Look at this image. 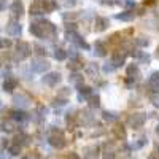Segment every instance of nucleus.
<instances>
[{"instance_id":"f257e3e1","label":"nucleus","mask_w":159,"mask_h":159,"mask_svg":"<svg viewBox=\"0 0 159 159\" xmlns=\"http://www.w3.org/2000/svg\"><path fill=\"white\" fill-rule=\"evenodd\" d=\"M48 143L51 145L52 148H57V150H62L65 147V139H64V134H62V130L59 129H54L52 130V134L48 137Z\"/></svg>"},{"instance_id":"f03ea898","label":"nucleus","mask_w":159,"mask_h":159,"mask_svg":"<svg viewBox=\"0 0 159 159\" xmlns=\"http://www.w3.org/2000/svg\"><path fill=\"white\" fill-rule=\"evenodd\" d=\"M30 56V45L25 42H19L16 45V61H24L25 57Z\"/></svg>"},{"instance_id":"7ed1b4c3","label":"nucleus","mask_w":159,"mask_h":159,"mask_svg":"<svg viewBox=\"0 0 159 159\" xmlns=\"http://www.w3.org/2000/svg\"><path fill=\"white\" fill-rule=\"evenodd\" d=\"M30 69H32L34 72H37V73H43V72H46V70L49 69V62H48L45 57H37V59L32 61Z\"/></svg>"},{"instance_id":"20e7f679","label":"nucleus","mask_w":159,"mask_h":159,"mask_svg":"<svg viewBox=\"0 0 159 159\" xmlns=\"http://www.w3.org/2000/svg\"><path fill=\"white\" fill-rule=\"evenodd\" d=\"M143 123H145V116H143V115H139V113L130 115V116L127 118V124H129L132 129H140V127L143 126Z\"/></svg>"},{"instance_id":"39448f33","label":"nucleus","mask_w":159,"mask_h":159,"mask_svg":"<svg viewBox=\"0 0 159 159\" xmlns=\"http://www.w3.org/2000/svg\"><path fill=\"white\" fill-rule=\"evenodd\" d=\"M59 81H61V73L59 72H49V73H46L43 76V83L46 86H51V88L56 86Z\"/></svg>"},{"instance_id":"423d86ee","label":"nucleus","mask_w":159,"mask_h":159,"mask_svg":"<svg viewBox=\"0 0 159 159\" xmlns=\"http://www.w3.org/2000/svg\"><path fill=\"white\" fill-rule=\"evenodd\" d=\"M21 32H22V25H21L18 21H10V22L7 24V34H8V35L18 37V35H21Z\"/></svg>"},{"instance_id":"0eeeda50","label":"nucleus","mask_w":159,"mask_h":159,"mask_svg":"<svg viewBox=\"0 0 159 159\" xmlns=\"http://www.w3.org/2000/svg\"><path fill=\"white\" fill-rule=\"evenodd\" d=\"M10 11L13 13V16H16V18L22 16L24 15V5H22L21 0H13V3L10 7Z\"/></svg>"},{"instance_id":"6e6552de","label":"nucleus","mask_w":159,"mask_h":159,"mask_svg":"<svg viewBox=\"0 0 159 159\" xmlns=\"http://www.w3.org/2000/svg\"><path fill=\"white\" fill-rule=\"evenodd\" d=\"M13 102H15L16 107L19 108H27L29 107V97L27 96H24V94H19V96H15V99H13Z\"/></svg>"},{"instance_id":"1a4fd4ad","label":"nucleus","mask_w":159,"mask_h":159,"mask_svg":"<svg viewBox=\"0 0 159 159\" xmlns=\"http://www.w3.org/2000/svg\"><path fill=\"white\" fill-rule=\"evenodd\" d=\"M83 156H84V159H97L99 148L97 147H84L83 148Z\"/></svg>"},{"instance_id":"9d476101","label":"nucleus","mask_w":159,"mask_h":159,"mask_svg":"<svg viewBox=\"0 0 159 159\" xmlns=\"http://www.w3.org/2000/svg\"><path fill=\"white\" fill-rule=\"evenodd\" d=\"M124 57H126V52H121V51H116L113 57H111V64H113V67H119V65H123L124 64Z\"/></svg>"},{"instance_id":"9b49d317","label":"nucleus","mask_w":159,"mask_h":159,"mask_svg":"<svg viewBox=\"0 0 159 159\" xmlns=\"http://www.w3.org/2000/svg\"><path fill=\"white\" fill-rule=\"evenodd\" d=\"M30 34L35 35L37 38H43V30H42V25H40L38 22H32L30 24V27H29Z\"/></svg>"},{"instance_id":"f8f14e48","label":"nucleus","mask_w":159,"mask_h":159,"mask_svg":"<svg viewBox=\"0 0 159 159\" xmlns=\"http://www.w3.org/2000/svg\"><path fill=\"white\" fill-rule=\"evenodd\" d=\"M107 25H108V19L107 18H96V30L97 32H102L107 29Z\"/></svg>"},{"instance_id":"ddd939ff","label":"nucleus","mask_w":159,"mask_h":159,"mask_svg":"<svg viewBox=\"0 0 159 159\" xmlns=\"http://www.w3.org/2000/svg\"><path fill=\"white\" fill-rule=\"evenodd\" d=\"M127 76L130 80H135L137 76H140V70H139V67H137L135 64H132V65H129V67H127Z\"/></svg>"},{"instance_id":"4468645a","label":"nucleus","mask_w":159,"mask_h":159,"mask_svg":"<svg viewBox=\"0 0 159 159\" xmlns=\"http://www.w3.org/2000/svg\"><path fill=\"white\" fill-rule=\"evenodd\" d=\"M116 19H119V21H132V19H134V13H132V11L119 13V15H116Z\"/></svg>"},{"instance_id":"2eb2a0df","label":"nucleus","mask_w":159,"mask_h":159,"mask_svg":"<svg viewBox=\"0 0 159 159\" xmlns=\"http://www.w3.org/2000/svg\"><path fill=\"white\" fill-rule=\"evenodd\" d=\"M86 73H88L89 76H92V78H96L97 73H99V67H97L96 64H89L88 67H86Z\"/></svg>"},{"instance_id":"dca6fc26","label":"nucleus","mask_w":159,"mask_h":159,"mask_svg":"<svg viewBox=\"0 0 159 159\" xmlns=\"http://www.w3.org/2000/svg\"><path fill=\"white\" fill-rule=\"evenodd\" d=\"M16 84H18V81H16V80H7V81L3 83V91H7V92H11L13 89L16 88Z\"/></svg>"},{"instance_id":"f3484780","label":"nucleus","mask_w":159,"mask_h":159,"mask_svg":"<svg viewBox=\"0 0 159 159\" xmlns=\"http://www.w3.org/2000/svg\"><path fill=\"white\" fill-rule=\"evenodd\" d=\"M52 56H54V59H57V61H64L65 57H67V52H65L64 49H61V48H56L54 52H52Z\"/></svg>"},{"instance_id":"a211bd4d","label":"nucleus","mask_w":159,"mask_h":159,"mask_svg":"<svg viewBox=\"0 0 159 159\" xmlns=\"http://www.w3.org/2000/svg\"><path fill=\"white\" fill-rule=\"evenodd\" d=\"M11 119H15V121H24V119H27V115L24 111H13L11 113Z\"/></svg>"},{"instance_id":"6ab92c4d","label":"nucleus","mask_w":159,"mask_h":159,"mask_svg":"<svg viewBox=\"0 0 159 159\" xmlns=\"http://www.w3.org/2000/svg\"><path fill=\"white\" fill-rule=\"evenodd\" d=\"M94 54L96 56H105V46L102 42H97L96 46H94Z\"/></svg>"},{"instance_id":"aec40b11","label":"nucleus","mask_w":159,"mask_h":159,"mask_svg":"<svg viewBox=\"0 0 159 159\" xmlns=\"http://www.w3.org/2000/svg\"><path fill=\"white\" fill-rule=\"evenodd\" d=\"M103 119L108 121V123H111V121H116L118 119V115L113 113V111H103Z\"/></svg>"},{"instance_id":"412c9836","label":"nucleus","mask_w":159,"mask_h":159,"mask_svg":"<svg viewBox=\"0 0 159 159\" xmlns=\"http://www.w3.org/2000/svg\"><path fill=\"white\" fill-rule=\"evenodd\" d=\"M113 132H115V135H116L118 139H126V130H124V127H123V126L115 127V129H113Z\"/></svg>"},{"instance_id":"4be33fe9","label":"nucleus","mask_w":159,"mask_h":159,"mask_svg":"<svg viewBox=\"0 0 159 159\" xmlns=\"http://www.w3.org/2000/svg\"><path fill=\"white\" fill-rule=\"evenodd\" d=\"M78 89H80V94H83V96H91L92 94V91L89 86H83V84H78Z\"/></svg>"},{"instance_id":"5701e85b","label":"nucleus","mask_w":159,"mask_h":159,"mask_svg":"<svg viewBox=\"0 0 159 159\" xmlns=\"http://www.w3.org/2000/svg\"><path fill=\"white\" fill-rule=\"evenodd\" d=\"M70 81H72V83H75V84H80V83L83 81V76L80 75V73H76V72H75V73H72V75H70Z\"/></svg>"},{"instance_id":"b1692460","label":"nucleus","mask_w":159,"mask_h":159,"mask_svg":"<svg viewBox=\"0 0 159 159\" xmlns=\"http://www.w3.org/2000/svg\"><path fill=\"white\" fill-rule=\"evenodd\" d=\"M135 43H137L139 46L145 48V46H148V45H150V40H148V38H145V37H139V38L135 40Z\"/></svg>"},{"instance_id":"393cba45","label":"nucleus","mask_w":159,"mask_h":159,"mask_svg":"<svg viewBox=\"0 0 159 159\" xmlns=\"http://www.w3.org/2000/svg\"><path fill=\"white\" fill-rule=\"evenodd\" d=\"M2 130H5V132H13V130H15V126H13L10 121H8V123L3 121V123H2Z\"/></svg>"},{"instance_id":"a878e982","label":"nucleus","mask_w":159,"mask_h":159,"mask_svg":"<svg viewBox=\"0 0 159 159\" xmlns=\"http://www.w3.org/2000/svg\"><path fill=\"white\" fill-rule=\"evenodd\" d=\"M89 105H91V107H99V105H100V99H99V96H92L91 99H89Z\"/></svg>"},{"instance_id":"bb28decb","label":"nucleus","mask_w":159,"mask_h":159,"mask_svg":"<svg viewBox=\"0 0 159 159\" xmlns=\"http://www.w3.org/2000/svg\"><path fill=\"white\" fill-rule=\"evenodd\" d=\"M148 81H150V84H159V72H154L151 76H150V80H148Z\"/></svg>"},{"instance_id":"cd10ccee","label":"nucleus","mask_w":159,"mask_h":159,"mask_svg":"<svg viewBox=\"0 0 159 159\" xmlns=\"http://www.w3.org/2000/svg\"><path fill=\"white\" fill-rule=\"evenodd\" d=\"M10 153L13 156H18L21 153V147H19V145H13V147H10Z\"/></svg>"},{"instance_id":"c85d7f7f","label":"nucleus","mask_w":159,"mask_h":159,"mask_svg":"<svg viewBox=\"0 0 159 159\" xmlns=\"http://www.w3.org/2000/svg\"><path fill=\"white\" fill-rule=\"evenodd\" d=\"M145 143H147V137H140V139H139V142H135V143H134V148H142Z\"/></svg>"},{"instance_id":"c756f323","label":"nucleus","mask_w":159,"mask_h":159,"mask_svg":"<svg viewBox=\"0 0 159 159\" xmlns=\"http://www.w3.org/2000/svg\"><path fill=\"white\" fill-rule=\"evenodd\" d=\"M102 70H103L105 73H111V72H115V67H113V64L110 62V64H105Z\"/></svg>"},{"instance_id":"7c9ffc66","label":"nucleus","mask_w":159,"mask_h":159,"mask_svg":"<svg viewBox=\"0 0 159 159\" xmlns=\"http://www.w3.org/2000/svg\"><path fill=\"white\" fill-rule=\"evenodd\" d=\"M8 46H11V42H10V40L0 38V49H2V48H8Z\"/></svg>"},{"instance_id":"2f4dec72","label":"nucleus","mask_w":159,"mask_h":159,"mask_svg":"<svg viewBox=\"0 0 159 159\" xmlns=\"http://www.w3.org/2000/svg\"><path fill=\"white\" fill-rule=\"evenodd\" d=\"M151 102H153V105H154V107H157V108H159V94L153 96V97H151Z\"/></svg>"},{"instance_id":"473e14b6","label":"nucleus","mask_w":159,"mask_h":159,"mask_svg":"<svg viewBox=\"0 0 159 159\" xmlns=\"http://www.w3.org/2000/svg\"><path fill=\"white\" fill-rule=\"evenodd\" d=\"M103 159H115V153L113 151H107L103 154Z\"/></svg>"},{"instance_id":"72a5a7b5","label":"nucleus","mask_w":159,"mask_h":159,"mask_svg":"<svg viewBox=\"0 0 159 159\" xmlns=\"http://www.w3.org/2000/svg\"><path fill=\"white\" fill-rule=\"evenodd\" d=\"M34 48L37 49V52H38V54H46V51H45V49H43L42 46H38V45H35Z\"/></svg>"},{"instance_id":"f704fd0d","label":"nucleus","mask_w":159,"mask_h":159,"mask_svg":"<svg viewBox=\"0 0 159 159\" xmlns=\"http://www.w3.org/2000/svg\"><path fill=\"white\" fill-rule=\"evenodd\" d=\"M124 5H126V7H129V8H130V7H135V0H126Z\"/></svg>"},{"instance_id":"c9c22d12","label":"nucleus","mask_w":159,"mask_h":159,"mask_svg":"<svg viewBox=\"0 0 159 159\" xmlns=\"http://www.w3.org/2000/svg\"><path fill=\"white\" fill-rule=\"evenodd\" d=\"M65 2V5H69V7H73L75 3H76V0H64Z\"/></svg>"},{"instance_id":"e433bc0d","label":"nucleus","mask_w":159,"mask_h":159,"mask_svg":"<svg viewBox=\"0 0 159 159\" xmlns=\"http://www.w3.org/2000/svg\"><path fill=\"white\" fill-rule=\"evenodd\" d=\"M67 159H80V156H78L76 153H70V154L67 156Z\"/></svg>"},{"instance_id":"4c0bfd02","label":"nucleus","mask_w":159,"mask_h":159,"mask_svg":"<svg viewBox=\"0 0 159 159\" xmlns=\"http://www.w3.org/2000/svg\"><path fill=\"white\" fill-rule=\"evenodd\" d=\"M65 103V100H61V99H56L54 100V105H64Z\"/></svg>"},{"instance_id":"58836bf2","label":"nucleus","mask_w":159,"mask_h":159,"mask_svg":"<svg viewBox=\"0 0 159 159\" xmlns=\"http://www.w3.org/2000/svg\"><path fill=\"white\" fill-rule=\"evenodd\" d=\"M5 8V0H0V10Z\"/></svg>"},{"instance_id":"ea45409f","label":"nucleus","mask_w":159,"mask_h":159,"mask_svg":"<svg viewBox=\"0 0 159 159\" xmlns=\"http://www.w3.org/2000/svg\"><path fill=\"white\" fill-rule=\"evenodd\" d=\"M156 56L159 57V46H157V49H156Z\"/></svg>"},{"instance_id":"a19ab883","label":"nucleus","mask_w":159,"mask_h":159,"mask_svg":"<svg viewBox=\"0 0 159 159\" xmlns=\"http://www.w3.org/2000/svg\"><path fill=\"white\" fill-rule=\"evenodd\" d=\"M156 134L159 135V124H157V127H156Z\"/></svg>"},{"instance_id":"79ce46f5","label":"nucleus","mask_w":159,"mask_h":159,"mask_svg":"<svg viewBox=\"0 0 159 159\" xmlns=\"http://www.w3.org/2000/svg\"><path fill=\"white\" fill-rule=\"evenodd\" d=\"M22 159H35V157H30V156H27V157H22Z\"/></svg>"},{"instance_id":"37998d69","label":"nucleus","mask_w":159,"mask_h":159,"mask_svg":"<svg viewBox=\"0 0 159 159\" xmlns=\"http://www.w3.org/2000/svg\"><path fill=\"white\" fill-rule=\"evenodd\" d=\"M151 159H153V157H151Z\"/></svg>"}]
</instances>
